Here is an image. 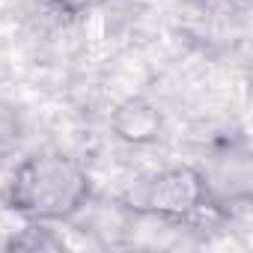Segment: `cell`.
Returning a JSON list of instances; mask_svg holds the SVG:
<instances>
[{
	"mask_svg": "<svg viewBox=\"0 0 253 253\" xmlns=\"http://www.w3.org/2000/svg\"><path fill=\"white\" fill-rule=\"evenodd\" d=\"M45 3H51L54 9H60V12H86V9H95V6H101V3H107V0H45Z\"/></svg>",
	"mask_w": 253,
	"mask_h": 253,
	"instance_id": "52a82bcc",
	"label": "cell"
},
{
	"mask_svg": "<svg viewBox=\"0 0 253 253\" xmlns=\"http://www.w3.org/2000/svg\"><path fill=\"white\" fill-rule=\"evenodd\" d=\"M89 173L63 152H39L12 173L6 203L21 220L60 223L72 220L89 203Z\"/></svg>",
	"mask_w": 253,
	"mask_h": 253,
	"instance_id": "6da1fadb",
	"label": "cell"
},
{
	"mask_svg": "<svg viewBox=\"0 0 253 253\" xmlns=\"http://www.w3.org/2000/svg\"><path fill=\"white\" fill-rule=\"evenodd\" d=\"M203 188V203L209 211L229 217L244 211L253 197V158L244 137H229L211 146L194 167Z\"/></svg>",
	"mask_w": 253,
	"mask_h": 253,
	"instance_id": "7a4b0ae2",
	"label": "cell"
},
{
	"mask_svg": "<svg viewBox=\"0 0 253 253\" xmlns=\"http://www.w3.org/2000/svg\"><path fill=\"white\" fill-rule=\"evenodd\" d=\"M113 128L122 140H131V143H146L158 134L161 128V116L152 104L146 101H125L116 116H113Z\"/></svg>",
	"mask_w": 253,
	"mask_h": 253,
	"instance_id": "277c9868",
	"label": "cell"
},
{
	"mask_svg": "<svg viewBox=\"0 0 253 253\" xmlns=\"http://www.w3.org/2000/svg\"><path fill=\"white\" fill-rule=\"evenodd\" d=\"M18 137H21V119H18L15 107L0 101V155L9 152L18 143Z\"/></svg>",
	"mask_w": 253,
	"mask_h": 253,
	"instance_id": "8992f818",
	"label": "cell"
},
{
	"mask_svg": "<svg viewBox=\"0 0 253 253\" xmlns=\"http://www.w3.org/2000/svg\"><path fill=\"white\" fill-rule=\"evenodd\" d=\"M125 209L173 220H194L197 214L209 211L194 167H164L140 176L125 197Z\"/></svg>",
	"mask_w": 253,
	"mask_h": 253,
	"instance_id": "3957f363",
	"label": "cell"
},
{
	"mask_svg": "<svg viewBox=\"0 0 253 253\" xmlns=\"http://www.w3.org/2000/svg\"><path fill=\"white\" fill-rule=\"evenodd\" d=\"M211 3H217V0H211ZM223 3H226V0H223ZM229 3H235V0H229Z\"/></svg>",
	"mask_w": 253,
	"mask_h": 253,
	"instance_id": "ba28073f",
	"label": "cell"
},
{
	"mask_svg": "<svg viewBox=\"0 0 253 253\" xmlns=\"http://www.w3.org/2000/svg\"><path fill=\"white\" fill-rule=\"evenodd\" d=\"M6 250H30V253H60L66 250V238L54 229V223L24 220V226L6 241Z\"/></svg>",
	"mask_w": 253,
	"mask_h": 253,
	"instance_id": "5b68a950",
	"label": "cell"
}]
</instances>
